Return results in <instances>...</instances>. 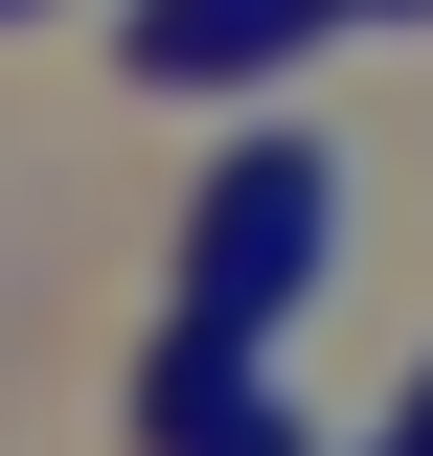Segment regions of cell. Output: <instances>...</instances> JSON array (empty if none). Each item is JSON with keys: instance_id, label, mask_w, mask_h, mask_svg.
<instances>
[{"instance_id": "1", "label": "cell", "mask_w": 433, "mask_h": 456, "mask_svg": "<svg viewBox=\"0 0 433 456\" xmlns=\"http://www.w3.org/2000/svg\"><path fill=\"white\" fill-rule=\"evenodd\" d=\"M320 274H342V160H320V137H251V160L206 183V320L274 342Z\"/></svg>"}, {"instance_id": "2", "label": "cell", "mask_w": 433, "mask_h": 456, "mask_svg": "<svg viewBox=\"0 0 433 456\" xmlns=\"http://www.w3.org/2000/svg\"><path fill=\"white\" fill-rule=\"evenodd\" d=\"M320 23L342 0H137V69H160V92H274Z\"/></svg>"}, {"instance_id": "3", "label": "cell", "mask_w": 433, "mask_h": 456, "mask_svg": "<svg viewBox=\"0 0 433 456\" xmlns=\"http://www.w3.org/2000/svg\"><path fill=\"white\" fill-rule=\"evenodd\" d=\"M137 434H160V456H228V434H274V411H251V320H183V342H160V411H137Z\"/></svg>"}, {"instance_id": "4", "label": "cell", "mask_w": 433, "mask_h": 456, "mask_svg": "<svg viewBox=\"0 0 433 456\" xmlns=\"http://www.w3.org/2000/svg\"><path fill=\"white\" fill-rule=\"evenodd\" d=\"M228 456H297V411H274V434H228Z\"/></svg>"}, {"instance_id": "5", "label": "cell", "mask_w": 433, "mask_h": 456, "mask_svg": "<svg viewBox=\"0 0 433 456\" xmlns=\"http://www.w3.org/2000/svg\"><path fill=\"white\" fill-rule=\"evenodd\" d=\"M388 23H433V0H388Z\"/></svg>"}, {"instance_id": "6", "label": "cell", "mask_w": 433, "mask_h": 456, "mask_svg": "<svg viewBox=\"0 0 433 456\" xmlns=\"http://www.w3.org/2000/svg\"><path fill=\"white\" fill-rule=\"evenodd\" d=\"M0 23H23V0H0Z\"/></svg>"}]
</instances>
